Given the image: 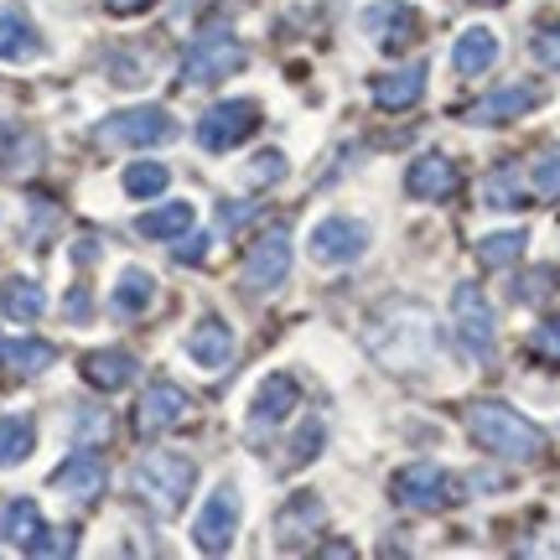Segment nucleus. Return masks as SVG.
<instances>
[{
    "label": "nucleus",
    "instance_id": "obj_44",
    "mask_svg": "<svg viewBox=\"0 0 560 560\" xmlns=\"http://www.w3.org/2000/svg\"><path fill=\"white\" fill-rule=\"evenodd\" d=\"M79 260H83V265L100 260V244H94V240H79Z\"/></svg>",
    "mask_w": 560,
    "mask_h": 560
},
{
    "label": "nucleus",
    "instance_id": "obj_23",
    "mask_svg": "<svg viewBox=\"0 0 560 560\" xmlns=\"http://www.w3.org/2000/svg\"><path fill=\"white\" fill-rule=\"evenodd\" d=\"M0 540L11 550H32L42 540V509L32 499H11L0 509Z\"/></svg>",
    "mask_w": 560,
    "mask_h": 560
},
{
    "label": "nucleus",
    "instance_id": "obj_24",
    "mask_svg": "<svg viewBox=\"0 0 560 560\" xmlns=\"http://www.w3.org/2000/svg\"><path fill=\"white\" fill-rule=\"evenodd\" d=\"M136 369L140 363L125 348H100V353L83 359V380L94 384V389H125V384L136 380Z\"/></svg>",
    "mask_w": 560,
    "mask_h": 560
},
{
    "label": "nucleus",
    "instance_id": "obj_29",
    "mask_svg": "<svg viewBox=\"0 0 560 560\" xmlns=\"http://www.w3.org/2000/svg\"><path fill=\"white\" fill-rule=\"evenodd\" d=\"M37 446V431L26 416H0V467H21Z\"/></svg>",
    "mask_w": 560,
    "mask_h": 560
},
{
    "label": "nucleus",
    "instance_id": "obj_3",
    "mask_svg": "<svg viewBox=\"0 0 560 560\" xmlns=\"http://www.w3.org/2000/svg\"><path fill=\"white\" fill-rule=\"evenodd\" d=\"M192 482H198V467H192V457H177V452H151V457H140V467H136V493L156 509L161 520L182 514Z\"/></svg>",
    "mask_w": 560,
    "mask_h": 560
},
{
    "label": "nucleus",
    "instance_id": "obj_37",
    "mask_svg": "<svg viewBox=\"0 0 560 560\" xmlns=\"http://www.w3.org/2000/svg\"><path fill=\"white\" fill-rule=\"evenodd\" d=\"M535 192H545V198H560V156H545L540 166H535Z\"/></svg>",
    "mask_w": 560,
    "mask_h": 560
},
{
    "label": "nucleus",
    "instance_id": "obj_40",
    "mask_svg": "<svg viewBox=\"0 0 560 560\" xmlns=\"http://www.w3.org/2000/svg\"><path fill=\"white\" fill-rule=\"evenodd\" d=\"M62 312H68L73 322H83V317H89V291H83V285H79V291H68V301H62Z\"/></svg>",
    "mask_w": 560,
    "mask_h": 560
},
{
    "label": "nucleus",
    "instance_id": "obj_43",
    "mask_svg": "<svg viewBox=\"0 0 560 560\" xmlns=\"http://www.w3.org/2000/svg\"><path fill=\"white\" fill-rule=\"evenodd\" d=\"M202 255H208V240H202V234H198V244H182L177 249V260H202Z\"/></svg>",
    "mask_w": 560,
    "mask_h": 560
},
{
    "label": "nucleus",
    "instance_id": "obj_20",
    "mask_svg": "<svg viewBox=\"0 0 560 560\" xmlns=\"http://www.w3.org/2000/svg\"><path fill=\"white\" fill-rule=\"evenodd\" d=\"M32 58H42L37 26L26 21L21 5H5L0 11V62H32Z\"/></svg>",
    "mask_w": 560,
    "mask_h": 560
},
{
    "label": "nucleus",
    "instance_id": "obj_2",
    "mask_svg": "<svg viewBox=\"0 0 560 560\" xmlns=\"http://www.w3.org/2000/svg\"><path fill=\"white\" fill-rule=\"evenodd\" d=\"M467 431L478 441L482 452H493V457H514V462H529L545 452V431L535 420H524L520 410H509L499 400H482L467 410Z\"/></svg>",
    "mask_w": 560,
    "mask_h": 560
},
{
    "label": "nucleus",
    "instance_id": "obj_30",
    "mask_svg": "<svg viewBox=\"0 0 560 560\" xmlns=\"http://www.w3.org/2000/svg\"><path fill=\"white\" fill-rule=\"evenodd\" d=\"M166 182H172V172H166L161 161L125 166V192H130V198H156V192H166Z\"/></svg>",
    "mask_w": 560,
    "mask_h": 560
},
{
    "label": "nucleus",
    "instance_id": "obj_21",
    "mask_svg": "<svg viewBox=\"0 0 560 560\" xmlns=\"http://www.w3.org/2000/svg\"><path fill=\"white\" fill-rule=\"evenodd\" d=\"M493 62H499V37L488 26H467L457 37V47H452V68H457L462 79H478Z\"/></svg>",
    "mask_w": 560,
    "mask_h": 560
},
{
    "label": "nucleus",
    "instance_id": "obj_36",
    "mask_svg": "<svg viewBox=\"0 0 560 560\" xmlns=\"http://www.w3.org/2000/svg\"><path fill=\"white\" fill-rule=\"evenodd\" d=\"M535 62H545V68H560V21H556V26H545L540 37H535Z\"/></svg>",
    "mask_w": 560,
    "mask_h": 560
},
{
    "label": "nucleus",
    "instance_id": "obj_13",
    "mask_svg": "<svg viewBox=\"0 0 560 560\" xmlns=\"http://www.w3.org/2000/svg\"><path fill=\"white\" fill-rule=\"evenodd\" d=\"M52 488L73 503H94L104 493V462L94 457V452H73V457L52 472Z\"/></svg>",
    "mask_w": 560,
    "mask_h": 560
},
{
    "label": "nucleus",
    "instance_id": "obj_6",
    "mask_svg": "<svg viewBox=\"0 0 560 560\" xmlns=\"http://www.w3.org/2000/svg\"><path fill=\"white\" fill-rule=\"evenodd\" d=\"M260 130V104L255 100H223L198 120V145L202 151H234L240 140Z\"/></svg>",
    "mask_w": 560,
    "mask_h": 560
},
{
    "label": "nucleus",
    "instance_id": "obj_18",
    "mask_svg": "<svg viewBox=\"0 0 560 560\" xmlns=\"http://www.w3.org/2000/svg\"><path fill=\"white\" fill-rule=\"evenodd\" d=\"M452 187H457V166L446 156H420V161H410V172H405V192L420 202L446 198Z\"/></svg>",
    "mask_w": 560,
    "mask_h": 560
},
{
    "label": "nucleus",
    "instance_id": "obj_8",
    "mask_svg": "<svg viewBox=\"0 0 560 560\" xmlns=\"http://www.w3.org/2000/svg\"><path fill=\"white\" fill-rule=\"evenodd\" d=\"M363 249H369V223L348 219V213H332L312 229V260L317 265H348L359 260Z\"/></svg>",
    "mask_w": 560,
    "mask_h": 560
},
{
    "label": "nucleus",
    "instance_id": "obj_31",
    "mask_svg": "<svg viewBox=\"0 0 560 560\" xmlns=\"http://www.w3.org/2000/svg\"><path fill=\"white\" fill-rule=\"evenodd\" d=\"M524 244H529V234L524 229H509V234H488V240L478 244V255L488 270H499V265H514L524 255Z\"/></svg>",
    "mask_w": 560,
    "mask_h": 560
},
{
    "label": "nucleus",
    "instance_id": "obj_9",
    "mask_svg": "<svg viewBox=\"0 0 560 560\" xmlns=\"http://www.w3.org/2000/svg\"><path fill=\"white\" fill-rule=\"evenodd\" d=\"M177 136V120L156 109V104H140V109H125L100 130L104 145H161V140Z\"/></svg>",
    "mask_w": 560,
    "mask_h": 560
},
{
    "label": "nucleus",
    "instance_id": "obj_28",
    "mask_svg": "<svg viewBox=\"0 0 560 560\" xmlns=\"http://www.w3.org/2000/svg\"><path fill=\"white\" fill-rule=\"evenodd\" d=\"M151 301H156V276H151V270H140V265L120 270V285H115V312H120V317H136V312H145Z\"/></svg>",
    "mask_w": 560,
    "mask_h": 560
},
{
    "label": "nucleus",
    "instance_id": "obj_33",
    "mask_svg": "<svg viewBox=\"0 0 560 560\" xmlns=\"http://www.w3.org/2000/svg\"><path fill=\"white\" fill-rule=\"evenodd\" d=\"M322 441H327V425H322V420H306V425H301V436L291 441V457H285V467H306V462L322 452Z\"/></svg>",
    "mask_w": 560,
    "mask_h": 560
},
{
    "label": "nucleus",
    "instance_id": "obj_7",
    "mask_svg": "<svg viewBox=\"0 0 560 560\" xmlns=\"http://www.w3.org/2000/svg\"><path fill=\"white\" fill-rule=\"evenodd\" d=\"M452 317H457V338L472 359H488L493 353V306L482 296L472 280H462L452 291Z\"/></svg>",
    "mask_w": 560,
    "mask_h": 560
},
{
    "label": "nucleus",
    "instance_id": "obj_15",
    "mask_svg": "<svg viewBox=\"0 0 560 560\" xmlns=\"http://www.w3.org/2000/svg\"><path fill=\"white\" fill-rule=\"evenodd\" d=\"M535 104H540V89L514 83V89H499V94L478 100L472 109H467V120H472V125H509V120H520V115H529Z\"/></svg>",
    "mask_w": 560,
    "mask_h": 560
},
{
    "label": "nucleus",
    "instance_id": "obj_19",
    "mask_svg": "<svg viewBox=\"0 0 560 560\" xmlns=\"http://www.w3.org/2000/svg\"><path fill=\"white\" fill-rule=\"evenodd\" d=\"M187 353H192L198 369L213 374V369H223V363L234 359V332H229L219 317H202L198 327H192V338H187Z\"/></svg>",
    "mask_w": 560,
    "mask_h": 560
},
{
    "label": "nucleus",
    "instance_id": "obj_41",
    "mask_svg": "<svg viewBox=\"0 0 560 560\" xmlns=\"http://www.w3.org/2000/svg\"><path fill=\"white\" fill-rule=\"evenodd\" d=\"M249 219H255V202H244V208L229 202V208H223V229H240V223H249Z\"/></svg>",
    "mask_w": 560,
    "mask_h": 560
},
{
    "label": "nucleus",
    "instance_id": "obj_17",
    "mask_svg": "<svg viewBox=\"0 0 560 560\" xmlns=\"http://www.w3.org/2000/svg\"><path fill=\"white\" fill-rule=\"evenodd\" d=\"M301 400V384L291 380V374H270V380L255 389V400H249V420L255 425H280V420L296 410Z\"/></svg>",
    "mask_w": 560,
    "mask_h": 560
},
{
    "label": "nucleus",
    "instance_id": "obj_25",
    "mask_svg": "<svg viewBox=\"0 0 560 560\" xmlns=\"http://www.w3.org/2000/svg\"><path fill=\"white\" fill-rule=\"evenodd\" d=\"M52 359H58V348L42 338L0 342V369H11V374H42V369H52Z\"/></svg>",
    "mask_w": 560,
    "mask_h": 560
},
{
    "label": "nucleus",
    "instance_id": "obj_32",
    "mask_svg": "<svg viewBox=\"0 0 560 560\" xmlns=\"http://www.w3.org/2000/svg\"><path fill=\"white\" fill-rule=\"evenodd\" d=\"M482 202L488 208H524V198H520V177L503 166V172H493V177L482 182Z\"/></svg>",
    "mask_w": 560,
    "mask_h": 560
},
{
    "label": "nucleus",
    "instance_id": "obj_4",
    "mask_svg": "<svg viewBox=\"0 0 560 560\" xmlns=\"http://www.w3.org/2000/svg\"><path fill=\"white\" fill-rule=\"evenodd\" d=\"M240 535V488L234 482H219L208 503L198 509V520H192V545L208 550V556H223L229 545Z\"/></svg>",
    "mask_w": 560,
    "mask_h": 560
},
{
    "label": "nucleus",
    "instance_id": "obj_39",
    "mask_svg": "<svg viewBox=\"0 0 560 560\" xmlns=\"http://www.w3.org/2000/svg\"><path fill=\"white\" fill-rule=\"evenodd\" d=\"M550 280H556V270H535V276H524V280H520V301H540V296H550V291H556Z\"/></svg>",
    "mask_w": 560,
    "mask_h": 560
},
{
    "label": "nucleus",
    "instance_id": "obj_1",
    "mask_svg": "<svg viewBox=\"0 0 560 560\" xmlns=\"http://www.w3.org/2000/svg\"><path fill=\"white\" fill-rule=\"evenodd\" d=\"M369 348L384 369H425L436 359V322L425 306H395L389 317L369 332Z\"/></svg>",
    "mask_w": 560,
    "mask_h": 560
},
{
    "label": "nucleus",
    "instance_id": "obj_42",
    "mask_svg": "<svg viewBox=\"0 0 560 560\" xmlns=\"http://www.w3.org/2000/svg\"><path fill=\"white\" fill-rule=\"evenodd\" d=\"M104 5H109L115 16H136V11H145L151 0H104Z\"/></svg>",
    "mask_w": 560,
    "mask_h": 560
},
{
    "label": "nucleus",
    "instance_id": "obj_5",
    "mask_svg": "<svg viewBox=\"0 0 560 560\" xmlns=\"http://www.w3.org/2000/svg\"><path fill=\"white\" fill-rule=\"evenodd\" d=\"M244 68V47L229 32H202L192 42V52H187V68H182V83L187 89H208V83L229 79V73H240Z\"/></svg>",
    "mask_w": 560,
    "mask_h": 560
},
{
    "label": "nucleus",
    "instance_id": "obj_14",
    "mask_svg": "<svg viewBox=\"0 0 560 560\" xmlns=\"http://www.w3.org/2000/svg\"><path fill=\"white\" fill-rule=\"evenodd\" d=\"M322 499L317 493H296V499L280 509V520H276V545H285V550H296V545H306L312 535L322 529Z\"/></svg>",
    "mask_w": 560,
    "mask_h": 560
},
{
    "label": "nucleus",
    "instance_id": "obj_27",
    "mask_svg": "<svg viewBox=\"0 0 560 560\" xmlns=\"http://www.w3.org/2000/svg\"><path fill=\"white\" fill-rule=\"evenodd\" d=\"M0 306H5V317L11 322H37L42 312H47V296H42L37 280L11 276L5 285H0Z\"/></svg>",
    "mask_w": 560,
    "mask_h": 560
},
{
    "label": "nucleus",
    "instance_id": "obj_34",
    "mask_svg": "<svg viewBox=\"0 0 560 560\" xmlns=\"http://www.w3.org/2000/svg\"><path fill=\"white\" fill-rule=\"evenodd\" d=\"M529 353H535V359H545V363H560V317H550V322H540V327H535Z\"/></svg>",
    "mask_w": 560,
    "mask_h": 560
},
{
    "label": "nucleus",
    "instance_id": "obj_35",
    "mask_svg": "<svg viewBox=\"0 0 560 560\" xmlns=\"http://www.w3.org/2000/svg\"><path fill=\"white\" fill-rule=\"evenodd\" d=\"M276 177H285V156L280 151H260L249 161V182H276Z\"/></svg>",
    "mask_w": 560,
    "mask_h": 560
},
{
    "label": "nucleus",
    "instance_id": "obj_22",
    "mask_svg": "<svg viewBox=\"0 0 560 560\" xmlns=\"http://www.w3.org/2000/svg\"><path fill=\"white\" fill-rule=\"evenodd\" d=\"M420 94H425V62H410L400 73L374 79V104L380 109H410V104H420Z\"/></svg>",
    "mask_w": 560,
    "mask_h": 560
},
{
    "label": "nucleus",
    "instance_id": "obj_12",
    "mask_svg": "<svg viewBox=\"0 0 560 560\" xmlns=\"http://www.w3.org/2000/svg\"><path fill=\"white\" fill-rule=\"evenodd\" d=\"M291 276V240H285V229H270L260 244H249V255H244V285L265 296V291H276L280 280Z\"/></svg>",
    "mask_w": 560,
    "mask_h": 560
},
{
    "label": "nucleus",
    "instance_id": "obj_38",
    "mask_svg": "<svg viewBox=\"0 0 560 560\" xmlns=\"http://www.w3.org/2000/svg\"><path fill=\"white\" fill-rule=\"evenodd\" d=\"M73 550V535L68 529H42V540L32 545V556H68Z\"/></svg>",
    "mask_w": 560,
    "mask_h": 560
},
{
    "label": "nucleus",
    "instance_id": "obj_11",
    "mask_svg": "<svg viewBox=\"0 0 560 560\" xmlns=\"http://www.w3.org/2000/svg\"><path fill=\"white\" fill-rule=\"evenodd\" d=\"M359 26L380 42L384 52H405V47L420 37V11L405 5V0H380V5H369L359 16Z\"/></svg>",
    "mask_w": 560,
    "mask_h": 560
},
{
    "label": "nucleus",
    "instance_id": "obj_26",
    "mask_svg": "<svg viewBox=\"0 0 560 560\" xmlns=\"http://www.w3.org/2000/svg\"><path fill=\"white\" fill-rule=\"evenodd\" d=\"M192 202H161V208H151V213H140V234L145 240H182L187 229H192Z\"/></svg>",
    "mask_w": 560,
    "mask_h": 560
},
{
    "label": "nucleus",
    "instance_id": "obj_10",
    "mask_svg": "<svg viewBox=\"0 0 560 560\" xmlns=\"http://www.w3.org/2000/svg\"><path fill=\"white\" fill-rule=\"evenodd\" d=\"M452 499H457V482L446 478L436 462H416V467H405L395 478V503H405V509L431 514V509H446Z\"/></svg>",
    "mask_w": 560,
    "mask_h": 560
},
{
    "label": "nucleus",
    "instance_id": "obj_16",
    "mask_svg": "<svg viewBox=\"0 0 560 560\" xmlns=\"http://www.w3.org/2000/svg\"><path fill=\"white\" fill-rule=\"evenodd\" d=\"M192 416V400L182 395L177 384H151L145 400H140V431H172Z\"/></svg>",
    "mask_w": 560,
    "mask_h": 560
}]
</instances>
